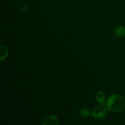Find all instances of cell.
Masks as SVG:
<instances>
[{"label": "cell", "instance_id": "obj_7", "mask_svg": "<svg viewBox=\"0 0 125 125\" xmlns=\"http://www.w3.org/2000/svg\"><path fill=\"white\" fill-rule=\"evenodd\" d=\"M79 114L84 117H89L90 115V112L88 109L85 107H81L79 109Z\"/></svg>", "mask_w": 125, "mask_h": 125}, {"label": "cell", "instance_id": "obj_3", "mask_svg": "<svg viewBox=\"0 0 125 125\" xmlns=\"http://www.w3.org/2000/svg\"><path fill=\"white\" fill-rule=\"evenodd\" d=\"M58 119L56 116L51 115L46 117L43 120L42 125H58Z\"/></svg>", "mask_w": 125, "mask_h": 125}, {"label": "cell", "instance_id": "obj_2", "mask_svg": "<svg viewBox=\"0 0 125 125\" xmlns=\"http://www.w3.org/2000/svg\"><path fill=\"white\" fill-rule=\"evenodd\" d=\"M107 115V108L103 105L97 106L93 109L92 116L96 119H101L104 118Z\"/></svg>", "mask_w": 125, "mask_h": 125}, {"label": "cell", "instance_id": "obj_4", "mask_svg": "<svg viewBox=\"0 0 125 125\" xmlns=\"http://www.w3.org/2000/svg\"><path fill=\"white\" fill-rule=\"evenodd\" d=\"M96 98L97 102L100 105H103L104 106V104L105 103V101H106V95H105V94L103 92L99 91L96 94Z\"/></svg>", "mask_w": 125, "mask_h": 125}, {"label": "cell", "instance_id": "obj_1", "mask_svg": "<svg viewBox=\"0 0 125 125\" xmlns=\"http://www.w3.org/2000/svg\"><path fill=\"white\" fill-rule=\"evenodd\" d=\"M106 106V108L111 112H120L124 109L125 107V99L121 95H112L107 98Z\"/></svg>", "mask_w": 125, "mask_h": 125}, {"label": "cell", "instance_id": "obj_6", "mask_svg": "<svg viewBox=\"0 0 125 125\" xmlns=\"http://www.w3.org/2000/svg\"><path fill=\"white\" fill-rule=\"evenodd\" d=\"M0 51H1L0 52V54H0V59L3 60L6 59L9 54L8 49L5 46H1L0 47Z\"/></svg>", "mask_w": 125, "mask_h": 125}, {"label": "cell", "instance_id": "obj_5", "mask_svg": "<svg viewBox=\"0 0 125 125\" xmlns=\"http://www.w3.org/2000/svg\"><path fill=\"white\" fill-rule=\"evenodd\" d=\"M115 34L117 37H123L125 36V28L123 26L118 27L115 31Z\"/></svg>", "mask_w": 125, "mask_h": 125}]
</instances>
